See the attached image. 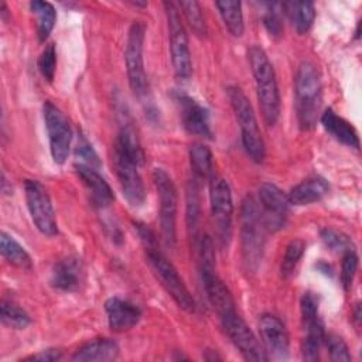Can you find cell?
I'll list each match as a JSON object with an SVG mask.
<instances>
[{"mask_svg":"<svg viewBox=\"0 0 362 362\" xmlns=\"http://www.w3.org/2000/svg\"><path fill=\"white\" fill-rule=\"evenodd\" d=\"M134 229L144 247L147 262L163 287L167 290V293L173 297L180 308L187 313H194L195 300L184 284V280L180 277L177 269L161 252L156 233L143 222H134Z\"/></svg>","mask_w":362,"mask_h":362,"instance_id":"6da1fadb","label":"cell"},{"mask_svg":"<svg viewBox=\"0 0 362 362\" xmlns=\"http://www.w3.org/2000/svg\"><path fill=\"white\" fill-rule=\"evenodd\" d=\"M296 115L298 126L303 130H313L321 116L322 86L315 65L303 61L296 72L294 79Z\"/></svg>","mask_w":362,"mask_h":362,"instance_id":"7a4b0ae2","label":"cell"},{"mask_svg":"<svg viewBox=\"0 0 362 362\" xmlns=\"http://www.w3.org/2000/svg\"><path fill=\"white\" fill-rule=\"evenodd\" d=\"M247 57L252 66L257 100L263 119L267 126H273L280 116V93L274 68L264 49L259 45H252L247 49Z\"/></svg>","mask_w":362,"mask_h":362,"instance_id":"3957f363","label":"cell"},{"mask_svg":"<svg viewBox=\"0 0 362 362\" xmlns=\"http://www.w3.org/2000/svg\"><path fill=\"white\" fill-rule=\"evenodd\" d=\"M240 240L243 262L247 270H257L264 249V232L267 230L262 218L260 206L252 197H246L240 209Z\"/></svg>","mask_w":362,"mask_h":362,"instance_id":"277c9868","label":"cell"},{"mask_svg":"<svg viewBox=\"0 0 362 362\" xmlns=\"http://www.w3.org/2000/svg\"><path fill=\"white\" fill-rule=\"evenodd\" d=\"M228 98L230 100L238 124L240 127L242 144L245 151L255 163H262L266 156V148L249 99L238 86L228 88Z\"/></svg>","mask_w":362,"mask_h":362,"instance_id":"5b68a950","label":"cell"},{"mask_svg":"<svg viewBox=\"0 0 362 362\" xmlns=\"http://www.w3.org/2000/svg\"><path fill=\"white\" fill-rule=\"evenodd\" d=\"M199 270L206 297L218 315L235 310L233 297L216 273L214 245L209 236H204L199 243Z\"/></svg>","mask_w":362,"mask_h":362,"instance_id":"8992f818","label":"cell"},{"mask_svg":"<svg viewBox=\"0 0 362 362\" xmlns=\"http://www.w3.org/2000/svg\"><path fill=\"white\" fill-rule=\"evenodd\" d=\"M153 181L160 202V228L164 245L170 249L177 242V189L171 177L163 168L153 170Z\"/></svg>","mask_w":362,"mask_h":362,"instance_id":"52a82bcc","label":"cell"},{"mask_svg":"<svg viewBox=\"0 0 362 362\" xmlns=\"http://www.w3.org/2000/svg\"><path fill=\"white\" fill-rule=\"evenodd\" d=\"M144 33H146V25L141 21L132 23L127 33V42H126V52H124L129 85L133 93L139 99L146 98L148 93L147 75L144 71V61H143Z\"/></svg>","mask_w":362,"mask_h":362,"instance_id":"ba28073f","label":"cell"},{"mask_svg":"<svg viewBox=\"0 0 362 362\" xmlns=\"http://www.w3.org/2000/svg\"><path fill=\"white\" fill-rule=\"evenodd\" d=\"M167 23H168V34H170V49H171V61L174 72L181 79H188L192 74V62L191 52L188 47V37L185 28L181 23L180 8L173 1L164 3Z\"/></svg>","mask_w":362,"mask_h":362,"instance_id":"9c48e42d","label":"cell"},{"mask_svg":"<svg viewBox=\"0 0 362 362\" xmlns=\"http://www.w3.org/2000/svg\"><path fill=\"white\" fill-rule=\"evenodd\" d=\"M42 112L51 157L55 164H64L68 158L72 141V129L69 120L64 112L49 100L44 102Z\"/></svg>","mask_w":362,"mask_h":362,"instance_id":"30bf717a","label":"cell"},{"mask_svg":"<svg viewBox=\"0 0 362 362\" xmlns=\"http://www.w3.org/2000/svg\"><path fill=\"white\" fill-rule=\"evenodd\" d=\"M25 202L35 228L47 236L58 233L55 211L45 187L37 180H25L24 182Z\"/></svg>","mask_w":362,"mask_h":362,"instance_id":"8fae6325","label":"cell"},{"mask_svg":"<svg viewBox=\"0 0 362 362\" xmlns=\"http://www.w3.org/2000/svg\"><path fill=\"white\" fill-rule=\"evenodd\" d=\"M219 318L223 331L246 361H269L264 348L259 344L257 338L247 327L245 320L236 313V310L223 313L219 315Z\"/></svg>","mask_w":362,"mask_h":362,"instance_id":"7c38bea8","label":"cell"},{"mask_svg":"<svg viewBox=\"0 0 362 362\" xmlns=\"http://www.w3.org/2000/svg\"><path fill=\"white\" fill-rule=\"evenodd\" d=\"M209 202L211 214L215 223L216 235L222 245L230 238V225L233 215V202L229 184L221 177H211L209 182Z\"/></svg>","mask_w":362,"mask_h":362,"instance_id":"4fadbf2b","label":"cell"},{"mask_svg":"<svg viewBox=\"0 0 362 362\" xmlns=\"http://www.w3.org/2000/svg\"><path fill=\"white\" fill-rule=\"evenodd\" d=\"M113 167L126 201L134 208L143 205L146 199V189L137 170L139 165L113 147Z\"/></svg>","mask_w":362,"mask_h":362,"instance_id":"5bb4252c","label":"cell"},{"mask_svg":"<svg viewBox=\"0 0 362 362\" xmlns=\"http://www.w3.org/2000/svg\"><path fill=\"white\" fill-rule=\"evenodd\" d=\"M260 212L267 230H277L286 223L290 208L288 195L284 194L277 185L264 182L259 188Z\"/></svg>","mask_w":362,"mask_h":362,"instance_id":"9a60e30c","label":"cell"},{"mask_svg":"<svg viewBox=\"0 0 362 362\" xmlns=\"http://www.w3.org/2000/svg\"><path fill=\"white\" fill-rule=\"evenodd\" d=\"M259 331L267 358L284 361L288 358V332L283 321L273 314H263L259 320Z\"/></svg>","mask_w":362,"mask_h":362,"instance_id":"2e32d148","label":"cell"},{"mask_svg":"<svg viewBox=\"0 0 362 362\" xmlns=\"http://www.w3.org/2000/svg\"><path fill=\"white\" fill-rule=\"evenodd\" d=\"M174 99L180 107L184 129L191 134L211 139L212 130L209 123V112L197 99L184 92H175Z\"/></svg>","mask_w":362,"mask_h":362,"instance_id":"e0dca14e","label":"cell"},{"mask_svg":"<svg viewBox=\"0 0 362 362\" xmlns=\"http://www.w3.org/2000/svg\"><path fill=\"white\" fill-rule=\"evenodd\" d=\"M85 280V267L81 259L68 256L58 260L51 272L49 283L55 290L72 293L78 291Z\"/></svg>","mask_w":362,"mask_h":362,"instance_id":"ac0fdd59","label":"cell"},{"mask_svg":"<svg viewBox=\"0 0 362 362\" xmlns=\"http://www.w3.org/2000/svg\"><path fill=\"white\" fill-rule=\"evenodd\" d=\"M105 311L109 328L115 332H123L133 328L141 318V310L134 303L120 297L107 298Z\"/></svg>","mask_w":362,"mask_h":362,"instance_id":"d6986e66","label":"cell"},{"mask_svg":"<svg viewBox=\"0 0 362 362\" xmlns=\"http://www.w3.org/2000/svg\"><path fill=\"white\" fill-rule=\"evenodd\" d=\"M75 170L89 194L90 204L95 208L102 209V208L109 206L113 202V199H115L113 191H112L110 185L106 182V180L98 173L96 168L76 163Z\"/></svg>","mask_w":362,"mask_h":362,"instance_id":"ffe728a7","label":"cell"},{"mask_svg":"<svg viewBox=\"0 0 362 362\" xmlns=\"http://www.w3.org/2000/svg\"><path fill=\"white\" fill-rule=\"evenodd\" d=\"M320 120L325 132H328V134H331L335 140L348 147L359 148V137L355 127L332 109H325L324 113H321Z\"/></svg>","mask_w":362,"mask_h":362,"instance_id":"44dd1931","label":"cell"},{"mask_svg":"<svg viewBox=\"0 0 362 362\" xmlns=\"http://www.w3.org/2000/svg\"><path fill=\"white\" fill-rule=\"evenodd\" d=\"M119 356V345L110 338H95L79 346L71 356L72 361H115Z\"/></svg>","mask_w":362,"mask_h":362,"instance_id":"7402d4cb","label":"cell"},{"mask_svg":"<svg viewBox=\"0 0 362 362\" xmlns=\"http://www.w3.org/2000/svg\"><path fill=\"white\" fill-rule=\"evenodd\" d=\"M329 191L328 182L321 177H311L297 184L288 192V201L293 205H308L321 201Z\"/></svg>","mask_w":362,"mask_h":362,"instance_id":"603a6c76","label":"cell"},{"mask_svg":"<svg viewBox=\"0 0 362 362\" xmlns=\"http://www.w3.org/2000/svg\"><path fill=\"white\" fill-rule=\"evenodd\" d=\"M304 329H305V337L303 339L301 345V352H303V359L305 361H317L320 355V348L321 344L325 339V331H324V324L318 317L310 318L303 321Z\"/></svg>","mask_w":362,"mask_h":362,"instance_id":"cb8c5ba5","label":"cell"},{"mask_svg":"<svg viewBox=\"0 0 362 362\" xmlns=\"http://www.w3.org/2000/svg\"><path fill=\"white\" fill-rule=\"evenodd\" d=\"M115 148L122 151L126 157H129L132 161H134L139 167L144 164V160H146L144 151L140 144L136 129L132 126V123L124 122V124H122L117 139L115 141Z\"/></svg>","mask_w":362,"mask_h":362,"instance_id":"d4e9b609","label":"cell"},{"mask_svg":"<svg viewBox=\"0 0 362 362\" xmlns=\"http://www.w3.org/2000/svg\"><path fill=\"white\" fill-rule=\"evenodd\" d=\"M281 10H284L283 13L287 14L298 34H305L315 18V8L310 1H286L281 3Z\"/></svg>","mask_w":362,"mask_h":362,"instance_id":"484cf974","label":"cell"},{"mask_svg":"<svg viewBox=\"0 0 362 362\" xmlns=\"http://www.w3.org/2000/svg\"><path fill=\"white\" fill-rule=\"evenodd\" d=\"M0 252L10 264L18 269L30 270L33 267V260L28 252L6 232H1L0 235Z\"/></svg>","mask_w":362,"mask_h":362,"instance_id":"4316f807","label":"cell"},{"mask_svg":"<svg viewBox=\"0 0 362 362\" xmlns=\"http://www.w3.org/2000/svg\"><path fill=\"white\" fill-rule=\"evenodd\" d=\"M225 27L233 37H240L245 31L243 24V13H242V3L240 1H216L215 3Z\"/></svg>","mask_w":362,"mask_h":362,"instance_id":"83f0119b","label":"cell"},{"mask_svg":"<svg viewBox=\"0 0 362 362\" xmlns=\"http://www.w3.org/2000/svg\"><path fill=\"white\" fill-rule=\"evenodd\" d=\"M31 11L37 16V34L40 42H45V40L49 37L55 20H57V11L54 6L48 1L34 0L30 3Z\"/></svg>","mask_w":362,"mask_h":362,"instance_id":"f1b7e54d","label":"cell"},{"mask_svg":"<svg viewBox=\"0 0 362 362\" xmlns=\"http://www.w3.org/2000/svg\"><path fill=\"white\" fill-rule=\"evenodd\" d=\"M189 161L192 173L197 178H208L212 177V153L205 144L195 143L189 148Z\"/></svg>","mask_w":362,"mask_h":362,"instance_id":"f546056e","label":"cell"},{"mask_svg":"<svg viewBox=\"0 0 362 362\" xmlns=\"http://www.w3.org/2000/svg\"><path fill=\"white\" fill-rule=\"evenodd\" d=\"M0 317L3 324L16 328V329H24L30 325L31 320L30 315L14 301L11 300H3L0 307Z\"/></svg>","mask_w":362,"mask_h":362,"instance_id":"4dcf8cb0","label":"cell"},{"mask_svg":"<svg viewBox=\"0 0 362 362\" xmlns=\"http://www.w3.org/2000/svg\"><path fill=\"white\" fill-rule=\"evenodd\" d=\"M177 6L181 10V13L184 14V17H185L187 23L189 24V27L192 28V31L198 37H205L206 25H205V20H204L199 3L195 0H188V1H180Z\"/></svg>","mask_w":362,"mask_h":362,"instance_id":"1f68e13d","label":"cell"},{"mask_svg":"<svg viewBox=\"0 0 362 362\" xmlns=\"http://www.w3.org/2000/svg\"><path fill=\"white\" fill-rule=\"evenodd\" d=\"M305 250V243L301 239H294L291 240L284 252L283 262H281V276L284 279H288L294 274V270L297 264L300 263V259L303 257Z\"/></svg>","mask_w":362,"mask_h":362,"instance_id":"d6a6232c","label":"cell"},{"mask_svg":"<svg viewBox=\"0 0 362 362\" xmlns=\"http://www.w3.org/2000/svg\"><path fill=\"white\" fill-rule=\"evenodd\" d=\"M199 221V194L195 182H189L187 189V225L192 238L197 236Z\"/></svg>","mask_w":362,"mask_h":362,"instance_id":"836d02e7","label":"cell"},{"mask_svg":"<svg viewBox=\"0 0 362 362\" xmlns=\"http://www.w3.org/2000/svg\"><path fill=\"white\" fill-rule=\"evenodd\" d=\"M75 156L78 158V164H83V165H88V167H92V168H99L100 167V160L96 154V151L93 150L92 144L88 141V139L79 133V137H78V143H76V147H75Z\"/></svg>","mask_w":362,"mask_h":362,"instance_id":"e575fe53","label":"cell"},{"mask_svg":"<svg viewBox=\"0 0 362 362\" xmlns=\"http://www.w3.org/2000/svg\"><path fill=\"white\" fill-rule=\"evenodd\" d=\"M321 239L325 243V246L328 249H331L332 252L345 253L346 250L354 249L351 239L346 235H344V233H341L335 229H329V228L322 229L321 230Z\"/></svg>","mask_w":362,"mask_h":362,"instance_id":"d590c367","label":"cell"},{"mask_svg":"<svg viewBox=\"0 0 362 362\" xmlns=\"http://www.w3.org/2000/svg\"><path fill=\"white\" fill-rule=\"evenodd\" d=\"M55 66H57V51L54 44L45 45L42 49L40 58H38V69L42 75V78L48 82H52L55 75Z\"/></svg>","mask_w":362,"mask_h":362,"instance_id":"8d00e7d4","label":"cell"},{"mask_svg":"<svg viewBox=\"0 0 362 362\" xmlns=\"http://www.w3.org/2000/svg\"><path fill=\"white\" fill-rule=\"evenodd\" d=\"M358 270V255L355 249L346 250L342 257V267H341V281L344 286V290L348 291L352 286L354 277Z\"/></svg>","mask_w":362,"mask_h":362,"instance_id":"74e56055","label":"cell"},{"mask_svg":"<svg viewBox=\"0 0 362 362\" xmlns=\"http://www.w3.org/2000/svg\"><path fill=\"white\" fill-rule=\"evenodd\" d=\"M267 10L263 14V24L269 34L274 38L281 37L283 34V21H281V14L280 10L277 8L280 4L277 3H267Z\"/></svg>","mask_w":362,"mask_h":362,"instance_id":"f35d334b","label":"cell"},{"mask_svg":"<svg viewBox=\"0 0 362 362\" xmlns=\"http://www.w3.org/2000/svg\"><path fill=\"white\" fill-rule=\"evenodd\" d=\"M327 342V348H328V354H329V359L334 362H349L351 354L348 349V345L345 344V341L338 337V335H328L324 339Z\"/></svg>","mask_w":362,"mask_h":362,"instance_id":"ab89813d","label":"cell"},{"mask_svg":"<svg viewBox=\"0 0 362 362\" xmlns=\"http://www.w3.org/2000/svg\"><path fill=\"white\" fill-rule=\"evenodd\" d=\"M300 310H301L303 321L318 317L320 315L318 314V298L310 291L304 293L301 297V301H300Z\"/></svg>","mask_w":362,"mask_h":362,"instance_id":"60d3db41","label":"cell"},{"mask_svg":"<svg viewBox=\"0 0 362 362\" xmlns=\"http://www.w3.org/2000/svg\"><path fill=\"white\" fill-rule=\"evenodd\" d=\"M62 358V352L57 348H48L44 351H40L38 354L30 356L28 359H34V361H45V362H54V361H59Z\"/></svg>","mask_w":362,"mask_h":362,"instance_id":"b9f144b4","label":"cell"},{"mask_svg":"<svg viewBox=\"0 0 362 362\" xmlns=\"http://www.w3.org/2000/svg\"><path fill=\"white\" fill-rule=\"evenodd\" d=\"M354 320H355V325L359 327V322H361V305L356 304L355 310H354Z\"/></svg>","mask_w":362,"mask_h":362,"instance_id":"7bdbcfd3","label":"cell"}]
</instances>
